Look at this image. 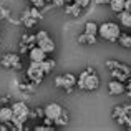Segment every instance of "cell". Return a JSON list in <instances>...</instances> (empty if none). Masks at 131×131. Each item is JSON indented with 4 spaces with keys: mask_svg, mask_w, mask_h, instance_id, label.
<instances>
[{
    "mask_svg": "<svg viewBox=\"0 0 131 131\" xmlns=\"http://www.w3.org/2000/svg\"><path fill=\"white\" fill-rule=\"evenodd\" d=\"M77 85L80 90H86V91H95L100 86V78L95 73L93 67H88L83 73H80V77L77 80Z\"/></svg>",
    "mask_w": 131,
    "mask_h": 131,
    "instance_id": "6da1fadb",
    "label": "cell"
},
{
    "mask_svg": "<svg viewBox=\"0 0 131 131\" xmlns=\"http://www.w3.org/2000/svg\"><path fill=\"white\" fill-rule=\"evenodd\" d=\"M119 35H121V30H119L118 23L115 22H105L98 27V37L106 40V42H111V43L118 42Z\"/></svg>",
    "mask_w": 131,
    "mask_h": 131,
    "instance_id": "7a4b0ae2",
    "label": "cell"
},
{
    "mask_svg": "<svg viewBox=\"0 0 131 131\" xmlns=\"http://www.w3.org/2000/svg\"><path fill=\"white\" fill-rule=\"evenodd\" d=\"M77 80L78 78L75 77L73 73H65V75H60V77L55 78V86L63 88L68 95H71V93H73V88L77 86Z\"/></svg>",
    "mask_w": 131,
    "mask_h": 131,
    "instance_id": "3957f363",
    "label": "cell"
},
{
    "mask_svg": "<svg viewBox=\"0 0 131 131\" xmlns=\"http://www.w3.org/2000/svg\"><path fill=\"white\" fill-rule=\"evenodd\" d=\"M27 77L33 85H40L45 78V71L40 61H30V67L27 68Z\"/></svg>",
    "mask_w": 131,
    "mask_h": 131,
    "instance_id": "277c9868",
    "label": "cell"
},
{
    "mask_svg": "<svg viewBox=\"0 0 131 131\" xmlns=\"http://www.w3.org/2000/svg\"><path fill=\"white\" fill-rule=\"evenodd\" d=\"M0 65L3 68H13V70H20L22 68V60H20L18 53H5L0 58Z\"/></svg>",
    "mask_w": 131,
    "mask_h": 131,
    "instance_id": "5b68a950",
    "label": "cell"
},
{
    "mask_svg": "<svg viewBox=\"0 0 131 131\" xmlns=\"http://www.w3.org/2000/svg\"><path fill=\"white\" fill-rule=\"evenodd\" d=\"M111 75L115 80H119V81H128L129 77H131V68L128 65H123L119 63L118 68H115V70H111Z\"/></svg>",
    "mask_w": 131,
    "mask_h": 131,
    "instance_id": "8992f818",
    "label": "cell"
},
{
    "mask_svg": "<svg viewBox=\"0 0 131 131\" xmlns=\"http://www.w3.org/2000/svg\"><path fill=\"white\" fill-rule=\"evenodd\" d=\"M43 110H45V116H48L53 123H55V119L63 113V108H61V105H58V103H48Z\"/></svg>",
    "mask_w": 131,
    "mask_h": 131,
    "instance_id": "52a82bcc",
    "label": "cell"
},
{
    "mask_svg": "<svg viewBox=\"0 0 131 131\" xmlns=\"http://www.w3.org/2000/svg\"><path fill=\"white\" fill-rule=\"evenodd\" d=\"M108 91H110V95H125L126 93L125 81H119V80H115V78H113V81L108 83Z\"/></svg>",
    "mask_w": 131,
    "mask_h": 131,
    "instance_id": "ba28073f",
    "label": "cell"
},
{
    "mask_svg": "<svg viewBox=\"0 0 131 131\" xmlns=\"http://www.w3.org/2000/svg\"><path fill=\"white\" fill-rule=\"evenodd\" d=\"M28 57H30V61H40V63H42L45 58L48 57V53H47V51H43L38 45H35V47H32L28 50Z\"/></svg>",
    "mask_w": 131,
    "mask_h": 131,
    "instance_id": "9c48e42d",
    "label": "cell"
},
{
    "mask_svg": "<svg viewBox=\"0 0 131 131\" xmlns=\"http://www.w3.org/2000/svg\"><path fill=\"white\" fill-rule=\"evenodd\" d=\"M12 118H13V110H12V106H8V105L0 106V121L8 125V123L12 121Z\"/></svg>",
    "mask_w": 131,
    "mask_h": 131,
    "instance_id": "30bf717a",
    "label": "cell"
},
{
    "mask_svg": "<svg viewBox=\"0 0 131 131\" xmlns=\"http://www.w3.org/2000/svg\"><path fill=\"white\" fill-rule=\"evenodd\" d=\"M81 10H83V7H81L78 2H70V3L65 5V12H67V15H71V17H80Z\"/></svg>",
    "mask_w": 131,
    "mask_h": 131,
    "instance_id": "8fae6325",
    "label": "cell"
},
{
    "mask_svg": "<svg viewBox=\"0 0 131 131\" xmlns=\"http://www.w3.org/2000/svg\"><path fill=\"white\" fill-rule=\"evenodd\" d=\"M78 43L80 45H93L98 42V35H93V33H83V35H78Z\"/></svg>",
    "mask_w": 131,
    "mask_h": 131,
    "instance_id": "7c38bea8",
    "label": "cell"
},
{
    "mask_svg": "<svg viewBox=\"0 0 131 131\" xmlns=\"http://www.w3.org/2000/svg\"><path fill=\"white\" fill-rule=\"evenodd\" d=\"M40 48H42L43 51H47V53H53V50H55V42L50 38V37H47L45 40H42V42H38L37 43Z\"/></svg>",
    "mask_w": 131,
    "mask_h": 131,
    "instance_id": "4fadbf2b",
    "label": "cell"
},
{
    "mask_svg": "<svg viewBox=\"0 0 131 131\" xmlns=\"http://www.w3.org/2000/svg\"><path fill=\"white\" fill-rule=\"evenodd\" d=\"M20 18H22V22L25 23V27H27V28H32V27L35 25L37 22H38L37 18H33V17H32L30 10H25V12H22V17H20Z\"/></svg>",
    "mask_w": 131,
    "mask_h": 131,
    "instance_id": "5bb4252c",
    "label": "cell"
},
{
    "mask_svg": "<svg viewBox=\"0 0 131 131\" xmlns=\"http://www.w3.org/2000/svg\"><path fill=\"white\" fill-rule=\"evenodd\" d=\"M111 115H113V118H115L119 125H125V105L123 106H115Z\"/></svg>",
    "mask_w": 131,
    "mask_h": 131,
    "instance_id": "9a60e30c",
    "label": "cell"
},
{
    "mask_svg": "<svg viewBox=\"0 0 131 131\" xmlns=\"http://www.w3.org/2000/svg\"><path fill=\"white\" fill-rule=\"evenodd\" d=\"M118 20H119V23H121L123 27L131 28V12H128V10H123V12H119V13H118Z\"/></svg>",
    "mask_w": 131,
    "mask_h": 131,
    "instance_id": "2e32d148",
    "label": "cell"
},
{
    "mask_svg": "<svg viewBox=\"0 0 131 131\" xmlns=\"http://www.w3.org/2000/svg\"><path fill=\"white\" fill-rule=\"evenodd\" d=\"M125 3H126V0H111L110 2V8L115 13H119L125 10Z\"/></svg>",
    "mask_w": 131,
    "mask_h": 131,
    "instance_id": "e0dca14e",
    "label": "cell"
},
{
    "mask_svg": "<svg viewBox=\"0 0 131 131\" xmlns=\"http://www.w3.org/2000/svg\"><path fill=\"white\" fill-rule=\"evenodd\" d=\"M55 65H57V63H55V60H53V58H45V60L42 61V68H43V71H45V75H48V73H51V70H53V68H55Z\"/></svg>",
    "mask_w": 131,
    "mask_h": 131,
    "instance_id": "ac0fdd59",
    "label": "cell"
},
{
    "mask_svg": "<svg viewBox=\"0 0 131 131\" xmlns=\"http://www.w3.org/2000/svg\"><path fill=\"white\" fill-rule=\"evenodd\" d=\"M118 43L121 45V47H125V48H131V35L121 33V35L118 37Z\"/></svg>",
    "mask_w": 131,
    "mask_h": 131,
    "instance_id": "d6986e66",
    "label": "cell"
},
{
    "mask_svg": "<svg viewBox=\"0 0 131 131\" xmlns=\"http://www.w3.org/2000/svg\"><path fill=\"white\" fill-rule=\"evenodd\" d=\"M68 123H70V116H68V113L63 110V113H61V115L55 119V125H58V126H67Z\"/></svg>",
    "mask_w": 131,
    "mask_h": 131,
    "instance_id": "ffe728a7",
    "label": "cell"
},
{
    "mask_svg": "<svg viewBox=\"0 0 131 131\" xmlns=\"http://www.w3.org/2000/svg\"><path fill=\"white\" fill-rule=\"evenodd\" d=\"M98 27L95 22H86L85 25V33H93V35H98Z\"/></svg>",
    "mask_w": 131,
    "mask_h": 131,
    "instance_id": "44dd1931",
    "label": "cell"
},
{
    "mask_svg": "<svg viewBox=\"0 0 131 131\" xmlns=\"http://www.w3.org/2000/svg\"><path fill=\"white\" fill-rule=\"evenodd\" d=\"M30 13H32V17H33V18H37V20L42 18V15H40V8H37L35 5H33L32 8H30Z\"/></svg>",
    "mask_w": 131,
    "mask_h": 131,
    "instance_id": "7402d4cb",
    "label": "cell"
},
{
    "mask_svg": "<svg viewBox=\"0 0 131 131\" xmlns=\"http://www.w3.org/2000/svg\"><path fill=\"white\" fill-rule=\"evenodd\" d=\"M47 37H50V35H48V33L45 32V30H40V32L35 35V38H37V43H38V42H42V40H45Z\"/></svg>",
    "mask_w": 131,
    "mask_h": 131,
    "instance_id": "603a6c76",
    "label": "cell"
},
{
    "mask_svg": "<svg viewBox=\"0 0 131 131\" xmlns=\"http://www.w3.org/2000/svg\"><path fill=\"white\" fill-rule=\"evenodd\" d=\"M105 65H106V68H110V70H115V68L119 67V63H118V61H115V60H108Z\"/></svg>",
    "mask_w": 131,
    "mask_h": 131,
    "instance_id": "cb8c5ba5",
    "label": "cell"
},
{
    "mask_svg": "<svg viewBox=\"0 0 131 131\" xmlns=\"http://www.w3.org/2000/svg\"><path fill=\"white\" fill-rule=\"evenodd\" d=\"M8 8H5V7H0V20H3V18H7L8 17Z\"/></svg>",
    "mask_w": 131,
    "mask_h": 131,
    "instance_id": "d4e9b609",
    "label": "cell"
},
{
    "mask_svg": "<svg viewBox=\"0 0 131 131\" xmlns=\"http://www.w3.org/2000/svg\"><path fill=\"white\" fill-rule=\"evenodd\" d=\"M70 2H73V0H53V5H57V7H65L67 3H70Z\"/></svg>",
    "mask_w": 131,
    "mask_h": 131,
    "instance_id": "484cf974",
    "label": "cell"
},
{
    "mask_svg": "<svg viewBox=\"0 0 131 131\" xmlns=\"http://www.w3.org/2000/svg\"><path fill=\"white\" fill-rule=\"evenodd\" d=\"M35 129L37 131H48V129H51V126H48V125H45V123H43V125H37Z\"/></svg>",
    "mask_w": 131,
    "mask_h": 131,
    "instance_id": "4316f807",
    "label": "cell"
},
{
    "mask_svg": "<svg viewBox=\"0 0 131 131\" xmlns=\"http://www.w3.org/2000/svg\"><path fill=\"white\" fill-rule=\"evenodd\" d=\"M32 3H33V5L37 7V8H42V7L45 5V3H47V0H33Z\"/></svg>",
    "mask_w": 131,
    "mask_h": 131,
    "instance_id": "83f0119b",
    "label": "cell"
},
{
    "mask_svg": "<svg viewBox=\"0 0 131 131\" xmlns=\"http://www.w3.org/2000/svg\"><path fill=\"white\" fill-rule=\"evenodd\" d=\"M73 2H78V3H80V5H81V7H83V8H85V7H88L90 0H73Z\"/></svg>",
    "mask_w": 131,
    "mask_h": 131,
    "instance_id": "f1b7e54d",
    "label": "cell"
},
{
    "mask_svg": "<svg viewBox=\"0 0 131 131\" xmlns=\"http://www.w3.org/2000/svg\"><path fill=\"white\" fill-rule=\"evenodd\" d=\"M7 103H8V96H2V98H0V106L7 105Z\"/></svg>",
    "mask_w": 131,
    "mask_h": 131,
    "instance_id": "f546056e",
    "label": "cell"
},
{
    "mask_svg": "<svg viewBox=\"0 0 131 131\" xmlns=\"http://www.w3.org/2000/svg\"><path fill=\"white\" fill-rule=\"evenodd\" d=\"M110 2H111V0H96L98 5H110Z\"/></svg>",
    "mask_w": 131,
    "mask_h": 131,
    "instance_id": "4dcf8cb0",
    "label": "cell"
},
{
    "mask_svg": "<svg viewBox=\"0 0 131 131\" xmlns=\"http://www.w3.org/2000/svg\"><path fill=\"white\" fill-rule=\"evenodd\" d=\"M126 91H128L129 95H131V80L128 81V83H126Z\"/></svg>",
    "mask_w": 131,
    "mask_h": 131,
    "instance_id": "1f68e13d",
    "label": "cell"
},
{
    "mask_svg": "<svg viewBox=\"0 0 131 131\" xmlns=\"http://www.w3.org/2000/svg\"><path fill=\"white\" fill-rule=\"evenodd\" d=\"M47 2H53V0H47Z\"/></svg>",
    "mask_w": 131,
    "mask_h": 131,
    "instance_id": "d6a6232c",
    "label": "cell"
},
{
    "mask_svg": "<svg viewBox=\"0 0 131 131\" xmlns=\"http://www.w3.org/2000/svg\"><path fill=\"white\" fill-rule=\"evenodd\" d=\"M28 2H33V0H28Z\"/></svg>",
    "mask_w": 131,
    "mask_h": 131,
    "instance_id": "836d02e7",
    "label": "cell"
}]
</instances>
